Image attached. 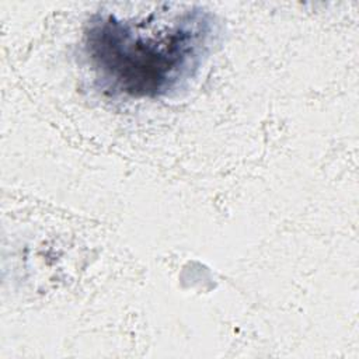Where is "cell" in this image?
I'll use <instances>...</instances> for the list:
<instances>
[{"label":"cell","mask_w":359,"mask_h":359,"mask_svg":"<svg viewBox=\"0 0 359 359\" xmlns=\"http://www.w3.org/2000/svg\"><path fill=\"white\" fill-rule=\"evenodd\" d=\"M210 29L202 11H185L157 29L108 15L91 22L86 49L98 76L114 90L156 97L194 74L208 48Z\"/></svg>","instance_id":"obj_1"}]
</instances>
